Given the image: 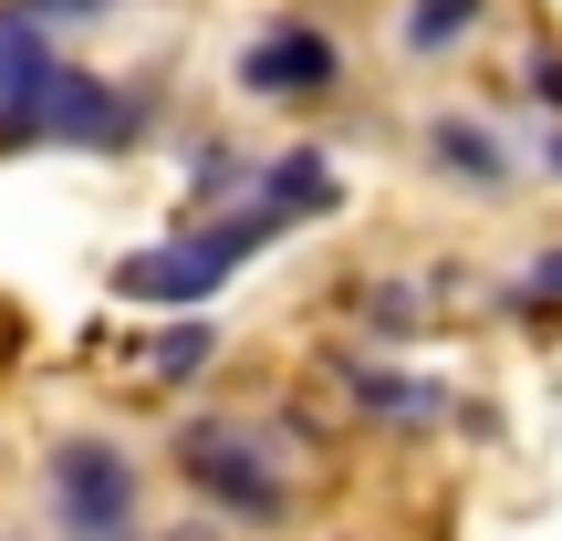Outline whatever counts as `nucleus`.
Wrapping results in <instances>:
<instances>
[{
	"label": "nucleus",
	"mask_w": 562,
	"mask_h": 541,
	"mask_svg": "<svg viewBox=\"0 0 562 541\" xmlns=\"http://www.w3.org/2000/svg\"><path fill=\"white\" fill-rule=\"evenodd\" d=\"M271 229H281L271 208H250V219H220V229H199V240H167V250H146V261H125L115 281H125L136 302H209L229 271L250 261V250L271 240Z\"/></svg>",
	"instance_id": "f03ea898"
},
{
	"label": "nucleus",
	"mask_w": 562,
	"mask_h": 541,
	"mask_svg": "<svg viewBox=\"0 0 562 541\" xmlns=\"http://www.w3.org/2000/svg\"><path fill=\"white\" fill-rule=\"evenodd\" d=\"M531 302H562V250H542V261H531Z\"/></svg>",
	"instance_id": "9d476101"
},
{
	"label": "nucleus",
	"mask_w": 562,
	"mask_h": 541,
	"mask_svg": "<svg viewBox=\"0 0 562 541\" xmlns=\"http://www.w3.org/2000/svg\"><path fill=\"white\" fill-rule=\"evenodd\" d=\"M199 364H209V334H199V323H188V334H167V343H157V375H199Z\"/></svg>",
	"instance_id": "1a4fd4ad"
},
{
	"label": "nucleus",
	"mask_w": 562,
	"mask_h": 541,
	"mask_svg": "<svg viewBox=\"0 0 562 541\" xmlns=\"http://www.w3.org/2000/svg\"><path fill=\"white\" fill-rule=\"evenodd\" d=\"M240 83H250V94H271V104H302V94L334 83V42L302 32V21H281V32H261L240 53Z\"/></svg>",
	"instance_id": "20e7f679"
},
{
	"label": "nucleus",
	"mask_w": 562,
	"mask_h": 541,
	"mask_svg": "<svg viewBox=\"0 0 562 541\" xmlns=\"http://www.w3.org/2000/svg\"><path fill=\"white\" fill-rule=\"evenodd\" d=\"M21 11H94V0H21Z\"/></svg>",
	"instance_id": "9b49d317"
},
{
	"label": "nucleus",
	"mask_w": 562,
	"mask_h": 541,
	"mask_svg": "<svg viewBox=\"0 0 562 541\" xmlns=\"http://www.w3.org/2000/svg\"><path fill=\"white\" fill-rule=\"evenodd\" d=\"M53 83L63 74H53V53H42V21L11 0V11H0V104H42Z\"/></svg>",
	"instance_id": "39448f33"
},
{
	"label": "nucleus",
	"mask_w": 562,
	"mask_h": 541,
	"mask_svg": "<svg viewBox=\"0 0 562 541\" xmlns=\"http://www.w3.org/2000/svg\"><path fill=\"white\" fill-rule=\"evenodd\" d=\"M427 157H438L448 178H469L480 199H490V188H510V157L480 136V125H459V115H448V125H427Z\"/></svg>",
	"instance_id": "0eeeda50"
},
{
	"label": "nucleus",
	"mask_w": 562,
	"mask_h": 541,
	"mask_svg": "<svg viewBox=\"0 0 562 541\" xmlns=\"http://www.w3.org/2000/svg\"><path fill=\"white\" fill-rule=\"evenodd\" d=\"M53 510L74 541H136V459L115 438H63L53 448Z\"/></svg>",
	"instance_id": "f257e3e1"
},
{
	"label": "nucleus",
	"mask_w": 562,
	"mask_h": 541,
	"mask_svg": "<svg viewBox=\"0 0 562 541\" xmlns=\"http://www.w3.org/2000/svg\"><path fill=\"white\" fill-rule=\"evenodd\" d=\"M469 11H480V0H406L396 42L406 53H448V42H469Z\"/></svg>",
	"instance_id": "6e6552de"
},
{
	"label": "nucleus",
	"mask_w": 562,
	"mask_h": 541,
	"mask_svg": "<svg viewBox=\"0 0 562 541\" xmlns=\"http://www.w3.org/2000/svg\"><path fill=\"white\" fill-rule=\"evenodd\" d=\"M178 469H188V489H209V500L229 510V521H281V480H271V459L261 448H250V427H188L178 438Z\"/></svg>",
	"instance_id": "7ed1b4c3"
},
{
	"label": "nucleus",
	"mask_w": 562,
	"mask_h": 541,
	"mask_svg": "<svg viewBox=\"0 0 562 541\" xmlns=\"http://www.w3.org/2000/svg\"><path fill=\"white\" fill-rule=\"evenodd\" d=\"M261 208H271L281 229H292V219H323V208H334V167H323L313 146L271 157V167H261Z\"/></svg>",
	"instance_id": "423d86ee"
},
{
	"label": "nucleus",
	"mask_w": 562,
	"mask_h": 541,
	"mask_svg": "<svg viewBox=\"0 0 562 541\" xmlns=\"http://www.w3.org/2000/svg\"><path fill=\"white\" fill-rule=\"evenodd\" d=\"M542 94H552V104H562V63H542Z\"/></svg>",
	"instance_id": "f8f14e48"
}]
</instances>
